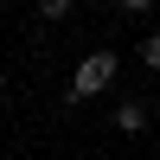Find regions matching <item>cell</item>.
Instances as JSON below:
<instances>
[{
  "instance_id": "obj_5",
  "label": "cell",
  "mask_w": 160,
  "mask_h": 160,
  "mask_svg": "<svg viewBox=\"0 0 160 160\" xmlns=\"http://www.w3.org/2000/svg\"><path fill=\"white\" fill-rule=\"evenodd\" d=\"M115 7H122V13H148L154 0H115Z\"/></svg>"
},
{
  "instance_id": "obj_6",
  "label": "cell",
  "mask_w": 160,
  "mask_h": 160,
  "mask_svg": "<svg viewBox=\"0 0 160 160\" xmlns=\"http://www.w3.org/2000/svg\"><path fill=\"white\" fill-rule=\"evenodd\" d=\"M0 96H7V64H0Z\"/></svg>"
},
{
  "instance_id": "obj_2",
  "label": "cell",
  "mask_w": 160,
  "mask_h": 160,
  "mask_svg": "<svg viewBox=\"0 0 160 160\" xmlns=\"http://www.w3.org/2000/svg\"><path fill=\"white\" fill-rule=\"evenodd\" d=\"M109 128H115V135H141V128H148V102H135V96H128V102H115Z\"/></svg>"
},
{
  "instance_id": "obj_4",
  "label": "cell",
  "mask_w": 160,
  "mask_h": 160,
  "mask_svg": "<svg viewBox=\"0 0 160 160\" xmlns=\"http://www.w3.org/2000/svg\"><path fill=\"white\" fill-rule=\"evenodd\" d=\"M135 58L148 64V71H160V32H148V38H141V51H135Z\"/></svg>"
},
{
  "instance_id": "obj_1",
  "label": "cell",
  "mask_w": 160,
  "mask_h": 160,
  "mask_svg": "<svg viewBox=\"0 0 160 160\" xmlns=\"http://www.w3.org/2000/svg\"><path fill=\"white\" fill-rule=\"evenodd\" d=\"M115 77H122V58H115V51H90V58L71 71V90H64V96H71V102H90V96H102Z\"/></svg>"
},
{
  "instance_id": "obj_3",
  "label": "cell",
  "mask_w": 160,
  "mask_h": 160,
  "mask_svg": "<svg viewBox=\"0 0 160 160\" xmlns=\"http://www.w3.org/2000/svg\"><path fill=\"white\" fill-rule=\"evenodd\" d=\"M32 7H38V19H45V26H58V19H71V13H77V0H32Z\"/></svg>"
}]
</instances>
